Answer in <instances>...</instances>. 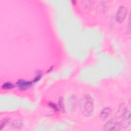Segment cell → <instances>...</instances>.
I'll use <instances>...</instances> for the list:
<instances>
[{"label":"cell","instance_id":"6da1fadb","mask_svg":"<svg viewBox=\"0 0 131 131\" xmlns=\"http://www.w3.org/2000/svg\"><path fill=\"white\" fill-rule=\"evenodd\" d=\"M80 108L82 114L85 117L91 116L94 112V101L92 97L89 94L84 95L80 101Z\"/></svg>","mask_w":131,"mask_h":131},{"label":"cell","instance_id":"7a4b0ae2","mask_svg":"<svg viewBox=\"0 0 131 131\" xmlns=\"http://www.w3.org/2000/svg\"><path fill=\"white\" fill-rule=\"evenodd\" d=\"M121 129V126L120 123L114 120H111L107 121L104 126V130H120Z\"/></svg>","mask_w":131,"mask_h":131},{"label":"cell","instance_id":"3957f363","mask_svg":"<svg viewBox=\"0 0 131 131\" xmlns=\"http://www.w3.org/2000/svg\"><path fill=\"white\" fill-rule=\"evenodd\" d=\"M127 10L124 6H121L119 7L116 15V19L118 23H121L124 20L127 15Z\"/></svg>","mask_w":131,"mask_h":131},{"label":"cell","instance_id":"277c9868","mask_svg":"<svg viewBox=\"0 0 131 131\" xmlns=\"http://www.w3.org/2000/svg\"><path fill=\"white\" fill-rule=\"evenodd\" d=\"M122 119L120 123L121 128H126L128 127L130 124V113L127 110L121 117Z\"/></svg>","mask_w":131,"mask_h":131},{"label":"cell","instance_id":"5b68a950","mask_svg":"<svg viewBox=\"0 0 131 131\" xmlns=\"http://www.w3.org/2000/svg\"><path fill=\"white\" fill-rule=\"evenodd\" d=\"M33 82L31 81H27L23 79H20L16 82L17 86L21 90H26L31 87Z\"/></svg>","mask_w":131,"mask_h":131},{"label":"cell","instance_id":"8992f818","mask_svg":"<svg viewBox=\"0 0 131 131\" xmlns=\"http://www.w3.org/2000/svg\"><path fill=\"white\" fill-rule=\"evenodd\" d=\"M127 107L125 103H122L118 108V111L116 114V117L117 118H120L122 117L125 112L127 111Z\"/></svg>","mask_w":131,"mask_h":131},{"label":"cell","instance_id":"52a82bcc","mask_svg":"<svg viewBox=\"0 0 131 131\" xmlns=\"http://www.w3.org/2000/svg\"><path fill=\"white\" fill-rule=\"evenodd\" d=\"M111 112V110L108 107H105L103 108L100 114V118L101 120L103 121L106 120L108 117L110 116Z\"/></svg>","mask_w":131,"mask_h":131},{"label":"cell","instance_id":"ba28073f","mask_svg":"<svg viewBox=\"0 0 131 131\" xmlns=\"http://www.w3.org/2000/svg\"><path fill=\"white\" fill-rule=\"evenodd\" d=\"M23 126V122L20 120H14L11 123V127L15 129H21Z\"/></svg>","mask_w":131,"mask_h":131},{"label":"cell","instance_id":"9c48e42d","mask_svg":"<svg viewBox=\"0 0 131 131\" xmlns=\"http://www.w3.org/2000/svg\"><path fill=\"white\" fill-rule=\"evenodd\" d=\"M69 106L70 105V107L72 108V110H74V108L76 106V98L74 95H72L69 98Z\"/></svg>","mask_w":131,"mask_h":131},{"label":"cell","instance_id":"30bf717a","mask_svg":"<svg viewBox=\"0 0 131 131\" xmlns=\"http://www.w3.org/2000/svg\"><path fill=\"white\" fill-rule=\"evenodd\" d=\"M14 85L11 83V82H5L4 83L2 86V88L4 90H9V89H11L13 88H14Z\"/></svg>","mask_w":131,"mask_h":131},{"label":"cell","instance_id":"8fae6325","mask_svg":"<svg viewBox=\"0 0 131 131\" xmlns=\"http://www.w3.org/2000/svg\"><path fill=\"white\" fill-rule=\"evenodd\" d=\"M9 119L8 118H3L1 120L0 122V130H2L6 125L9 122Z\"/></svg>","mask_w":131,"mask_h":131},{"label":"cell","instance_id":"7c38bea8","mask_svg":"<svg viewBox=\"0 0 131 131\" xmlns=\"http://www.w3.org/2000/svg\"><path fill=\"white\" fill-rule=\"evenodd\" d=\"M41 77H42V72L40 71L37 72V73L36 74V76H35L34 80L32 81L33 82L35 83V82H37L38 81H39Z\"/></svg>","mask_w":131,"mask_h":131},{"label":"cell","instance_id":"4fadbf2b","mask_svg":"<svg viewBox=\"0 0 131 131\" xmlns=\"http://www.w3.org/2000/svg\"><path fill=\"white\" fill-rule=\"evenodd\" d=\"M91 1H81V4L83 6L84 8L85 9H87L90 7L91 5Z\"/></svg>","mask_w":131,"mask_h":131},{"label":"cell","instance_id":"5bb4252c","mask_svg":"<svg viewBox=\"0 0 131 131\" xmlns=\"http://www.w3.org/2000/svg\"><path fill=\"white\" fill-rule=\"evenodd\" d=\"M49 105L55 111H58L59 110V108L57 107V106L54 103L50 102L49 103Z\"/></svg>","mask_w":131,"mask_h":131},{"label":"cell","instance_id":"9a60e30c","mask_svg":"<svg viewBox=\"0 0 131 131\" xmlns=\"http://www.w3.org/2000/svg\"><path fill=\"white\" fill-rule=\"evenodd\" d=\"M59 108H60L61 111H64V107L63 103V99L61 98L59 101Z\"/></svg>","mask_w":131,"mask_h":131},{"label":"cell","instance_id":"2e32d148","mask_svg":"<svg viewBox=\"0 0 131 131\" xmlns=\"http://www.w3.org/2000/svg\"><path fill=\"white\" fill-rule=\"evenodd\" d=\"M130 15L129 17V19H128V33H130Z\"/></svg>","mask_w":131,"mask_h":131}]
</instances>
